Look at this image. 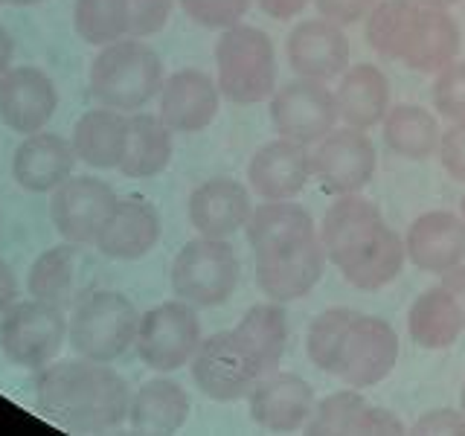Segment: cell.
<instances>
[{"label":"cell","mask_w":465,"mask_h":436,"mask_svg":"<svg viewBox=\"0 0 465 436\" xmlns=\"http://www.w3.org/2000/svg\"><path fill=\"white\" fill-rule=\"evenodd\" d=\"M131 390L108 363L91 358L53 361L35 375V411L70 433H102L128 421Z\"/></svg>","instance_id":"6da1fadb"},{"label":"cell","mask_w":465,"mask_h":436,"mask_svg":"<svg viewBox=\"0 0 465 436\" xmlns=\"http://www.w3.org/2000/svg\"><path fill=\"white\" fill-rule=\"evenodd\" d=\"M91 94L99 105L137 114L163 87V62L140 38H120L102 47L91 62Z\"/></svg>","instance_id":"7a4b0ae2"},{"label":"cell","mask_w":465,"mask_h":436,"mask_svg":"<svg viewBox=\"0 0 465 436\" xmlns=\"http://www.w3.org/2000/svg\"><path fill=\"white\" fill-rule=\"evenodd\" d=\"M218 91L236 105H256L276 91L273 41L259 26L236 24L215 44Z\"/></svg>","instance_id":"3957f363"},{"label":"cell","mask_w":465,"mask_h":436,"mask_svg":"<svg viewBox=\"0 0 465 436\" xmlns=\"http://www.w3.org/2000/svg\"><path fill=\"white\" fill-rule=\"evenodd\" d=\"M140 329V314L120 291L99 288L76 300L67 326L73 352L91 361L111 363L134 346Z\"/></svg>","instance_id":"277c9868"},{"label":"cell","mask_w":465,"mask_h":436,"mask_svg":"<svg viewBox=\"0 0 465 436\" xmlns=\"http://www.w3.org/2000/svg\"><path fill=\"white\" fill-rule=\"evenodd\" d=\"M268 372H273V367L239 329L215 332L203 338L193 358L195 384L213 401L247 399Z\"/></svg>","instance_id":"5b68a950"},{"label":"cell","mask_w":465,"mask_h":436,"mask_svg":"<svg viewBox=\"0 0 465 436\" xmlns=\"http://www.w3.org/2000/svg\"><path fill=\"white\" fill-rule=\"evenodd\" d=\"M239 285V256L227 239L198 236L172 262V291L195 309H215Z\"/></svg>","instance_id":"8992f818"},{"label":"cell","mask_w":465,"mask_h":436,"mask_svg":"<svg viewBox=\"0 0 465 436\" xmlns=\"http://www.w3.org/2000/svg\"><path fill=\"white\" fill-rule=\"evenodd\" d=\"M67 317L64 309L41 300L15 302L0 317V346L4 355L21 370H44L62 352L67 341Z\"/></svg>","instance_id":"52a82bcc"},{"label":"cell","mask_w":465,"mask_h":436,"mask_svg":"<svg viewBox=\"0 0 465 436\" xmlns=\"http://www.w3.org/2000/svg\"><path fill=\"white\" fill-rule=\"evenodd\" d=\"M201 341L195 305H189L186 300H172L154 305L140 317L134 346L145 367L157 372H174L193 363Z\"/></svg>","instance_id":"ba28073f"},{"label":"cell","mask_w":465,"mask_h":436,"mask_svg":"<svg viewBox=\"0 0 465 436\" xmlns=\"http://www.w3.org/2000/svg\"><path fill=\"white\" fill-rule=\"evenodd\" d=\"M399 363V334L384 317L355 314L349 323L334 372L346 387H375Z\"/></svg>","instance_id":"9c48e42d"},{"label":"cell","mask_w":465,"mask_h":436,"mask_svg":"<svg viewBox=\"0 0 465 436\" xmlns=\"http://www.w3.org/2000/svg\"><path fill=\"white\" fill-rule=\"evenodd\" d=\"M338 102L326 82L300 76L280 84L271 96V123L285 140L314 145L338 128Z\"/></svg>","instance_id":"30bf717a"},{"label":"cell","mask_w":465,"mask_h":436,"mask_svg":"<svg viewBox=\"0 0 465 436\" xmlns=\"http://www.w3.org/2000/svg\"><path fill=\"white\" fill-rule=\"evenodd\" d=\"M312 169L329 195L361 193L375 174V145L363 128H334L312 152Z\"/></svg>","instance_id":"8fae6325"},{"label":"cell","mask_w":465,"mask_h":436,"mask_svg":"<svg viewBox=\"0 0 465 436\" xmlns=\"http://www.w3.org/2000/svg\"><path fill=\"white\" fill-rule=\"evenodd\" d=\"M387 230L381 210L363 195H338L326 210L323 222H320V244H323L326 259L334 268L352 265L358 256H363L370 247L381 239Z\"/></svg>","instance_id":"7c38bea8"},{"label":"cell","mask_w":465,"mask_h":436,"mask_svg":"<svg viewBox=\"0 0 465 436\" xmlns=\"http://www.w3.org/2000/svg\"><path fill=\"white\" fill-rule=\"evenodd\" d=\"M116 203V193L99 178H67L53 193L50 218L58 236L73 244H94Z\"/></svg>","instance_id":"4fadbf2b"},{"label":"cell","mask_w":465,"mask_h":436,"mask_svg":"<svg viewBox=\"0 0 465 436\" xmlns=\"http://www.w3.org/2000/svg\"><path fill=\"white\" fill-rule=\"evenodd\" d=\"M55 108V84L41 67H12L0 76V120L15 134H38L53 120Z\"/></svg>","instance_id":"5bb4252c"},{"label":"cell","mask_w":465,"mask_h":436,"mask_svg":"<svg viewBox=\"0 0 465 436\" xmlns=\"http://www.w3.org/2000/svg\"><path fill=\"white\" fill-rule=\"evenodd\" d=\"M285 55L297 76L331 82L341 79L349 67V38L343 26L326 18H309L291 29Z\"/></svg>","instance_id":"9a60e30c"},{"label":"cell","mask_w":465,"mask_h":436,"mask_svg":"<svg viewBox=\"0 0 465 436\" xmlns=\"http://www.w3.org/2000/svg\"><path fill=\"white\" fill-rule=\"evenodd\" d=\"M251 419L259 428L273 433L300 431L314 413V390L294 372H268L251 390Z\"/></svg>","instance_id":"2e32d148"},{"label":"cell","mask_w":465,"mask_h":436,"mask_svg":"<svg viewBox=\"0 0 465 436\" xmlns=\"http://www.w3.org/2000/svg\"><path fill=\"white\" fill-rule=\"evenodd\" d=\"M247 178L262 201H291L314 178L309 145L285 137L265 143L247 166Z\"/></svg>","instance_id":"e0dca14e"},{"label":"cell","mask_w":465,"mask_h":436,"mask_svg":"<svg viewBox=\"0 0 465 436\" xmlns=\"http://www.w3.org/2000/svg\"><path fill=\"white\" fill-rule=\"evenodd\" d=\"M222 108V91L201 70H178L160 87V111L157 116L172 131L198 134L207 128Z\"/></svg>","instance_id":"ac0fdd59"},{"label":"cell","mask_w":465,"mask_h":436,"mask_svg":"<svg viewBox=\"0 0 465 436\" xmlns=\"http://www.w3.org/2000/svg\"><path fill=\"white\" fill-rule=\"evenodd\" d=\"M326 251L320 236L302 242L282 253L256 259V285L273 302H294L302 300L320 282L326 268Z\"/></svg>","instance_id":"d6986e66"},{"label":"cell","mask_w":465,"mask_h":436,"mask_svg":"<svg viewBox=\"0 0 465 436\" xmlns=\"http://www.w3.org/2000/svg\"><path fill=\"white\" fill-rule=\"evenodd\" d=\"M73 143L53 131H38L21 140L12 157V178L26 193H55L76 169Z\"/></svg>","instance_id":"ffe728a7"},{"label":"cell","mask_w":465,"mask_h":436,"mask_svg":"<svg viewBox=\"0 0 465 436\" xmlns=\"http://www.w3.org/2000/svg\"><path fill=\"white\" fill-rule=\"evenodd\" d=\"M407 259L425 273H448L465 256V222L448 210H430L407 227Z\"/></svg>","instance_id":"44dd1931"},{"label":"cell","mask_w":465,"mask_h":436,"mask_svg":"<svg viewBox=\"0 0 465 436\" xmlns=\"http://www.w3.org/2000/svg\"><path fill=\"white\" fill-rule=\"evenodd\" d=\"M160 239V215L143 198H116L111 215L96 236V251L108 259L134 262L154 251Z\"/></svg>","instance_id":"7402d4cb"},{"label":"cell","mask_w":465,"mask_h":436,"mask_svg":"<svg viewBox=\"0 0 465 436\" xmlns=\"http://www.w3.org/2000/svg\"><path fill=\"white\" fill-rule=\"evenodd\" d=\"M251 193L232 178H210L193 189L186 203L189 224L201 236L227 239L251 222Z\"/></svg>","instance_id":"603a6c76"},{"label":"cell","mask_w":465,"mask_h":436,"mask_svg":"<svg viewBox=\"0 0 465 436\" xmlns=\"http://www.w3.org/2000/svg\"><path fill=\"white\" fill-rule=\"evenodd\" d=\"M460 26L448 9L419 6L399 62L416 73H440L460 55Z\"/></svg>","instance_id":"cb8c5ba5"},{"label":"cell","mask_w":465,"mask_h":436,"mask_svg":"<svg viewBox=\"0 0 465 436\" xmlns=\"http://www.w3.org/2000/svg\"><path fill=\"white\" fill-rule=\"evenodd\" d=\"M244 230L256 259L291 251V247L317 236L314 218L294 201H265L251 213V222Z\"/></svg>","instance_id":"d4e9b609"},{"label":"cell","mask_w":465,"mask_h":436,"mask_svg":"<svg viewBox=\"0 0 465 436\" xmlns=\"http://www.w3.org/2000/svg\"><path fill=\"white\" fill-rule=\"evenodd\" d=\"M334 102H338V114L346 125L367 131L384 123L390 111V79L375 64L346 67L334 87Z\"/></svg>","instance_id":"484cf974"},{"label":"cell","mask_w":465,"mask_h":436,"mask_svg":"<svg viewBox=\"0 0 465 436\" xmlns=\"http://www.w3.org/2000/svg\"><path fill=\"white\" fill-rule=\"evenodd\" d=\"M73 149L91 169H120L128 143V116L114 108H94L79 116L73 128Z\"/></svg>","instance_id":"4316f807"},{"label":"cell","mask_w":465,"mask_h":436,"mask_svg":"<svg viewBox=\"0 0 465 436\" xmlns=\"http://www.w3.org/2000/svg\"><path fill=\"white\" fill-rule=\"evenodd\" d=\"M189 419V396L172 378L140 384L128 404V425L134 433H174Z\"/></svg>","instance_id":"83f0119b"},{"label":"cell","mask_w":465,"mask_h":436,"mask_svg":"<svg viewBox=\"0 0 465 436\" xmlns=\"http://www.w3.org/2000/svg\"><path fill=\"white\" fill-rule=\"evenodd\" d=\"M407 329L421 349H448L465 332V317L450 291L445 285H433L411 305Z\"/></svg>","instance_id":"f1b7e54d"},{"label":"cell","mask_w":465,"mask_h":436,"mask_svg":"<svg viewBox=\"0 0 465 436\" xmlns=\"http://www.w3.org/2000/svg\"><path fill=\"white\" fill-rule=\"evenodd\" d=\"M172 160V128L154 114H131L128 116V143L120 160V172L125 178H154Z\"/></svg>","instance_id":"f546056e"},{"label":"cell","mask_w":465,"mask_h":436,"mask_svg":"<svg viewBox=\"0 0 465 436\" xmlns=\"http://www.w3.org/2000/svg\"><path fill=\"white\" fill-rule=\"evenodd\" d=\"M79 247L82 244H55L47 247L29 268L26 276V291L41 302L58 305V309H67V305L76 300V280H79Z\"/></svg>","instance_id":"4dcf8cb0"},{"label":"cell","mask_w":465,"mask_h":436,"mask_svg":"<svg viewBox=\"0 0 465 436\" xmlns=\"http://www.w3.org/2000/svg\"><path fill=\"white\" fill-rule=\"evenodd\" d=\"M384 143L399 157L428 160L430 154H440L442 128L428 108L404 102V105L396 108L390 105L384 116Z\"/></svg>","instance_id":"1f68e13d"},{"label":"cell","mask_w":465,"mask_h":436,"mask_svg":"<svg viewBox=\"0 0 465 436\" xmlns=\"http://www.w3.org/2000/svg\"><path fill=\"white\" fill-rule=\"evenodd\" d=\"M404 262H407L404 239L396 230L387 227L381 233V239H378L363 256H358L352 265L341 268V273L349 285H355L361 291H378L396 280L404 268Z\"/></svg>","instance_id":"d6a6232c"},{"label":"cell","mask_w":465,"mask_h":436,"mask_svg":"<svg viewBox=\"0 0 465 436\" xmlns=\"http://www.w3.org/2000/svg\"><path fill=\"white\" fill-rule=\"evenodd\" d=\"M419 4L413 0H378L367 15V44L381 58H401Z\"/></svg>","instance_id":"836d02e7"},{"label":"cell","mask_w":465,"mask_h":436,"mask_svg":"<svg viewBox=\"0 0 465 436\" xmlns=\"http://www.w3.org/2000/svg\"><path fill=\"white\" fill-rule=\"evenodd\" d=\"M73 26L84 44L108 47L114 41L128 38V4L125 0H76Z\"/></svg>","instance_id":"e575fe53"},{"label":"cell","mask_w":465,"mask_h":436,"mask_svg":"<svg viewBox=\"0 0 465 436\" xmlns=\"http://www.w3.org/2000/svg\"><path fill=\"white\" fill-rule=\"evenodd\" d=\"M247 341L256 346V352L276 370L288 346V314L282 302H259L247 309L242 323L236 326Z\"/></svg>","instance_id":"d590c367"},{"label":"cell","mask_w":465,"mask_h":436,"mask_svg":"<svg viewBox=\"0 0 465 436\" xmlns=\"http://www.w3.org/2000/svg\"><path fill=\"white\" fill-rule=\"evenodd\" d=\"M355 314L358 312L338 305V309L320 312L312 320L309 334H305V355H309V361L317 370L334 372V363H338V352H341V341H343V334H346Z\"/></svg>","instance_id":"8d00e7d4"},{"label":"cell","mask_w":465,"mask_h":436,"mask_svg":"<svg viewBox=\"0 0 465 436\" xmlns=\"http://www.w3.org/2000/svg\"><path fill=\"white\" fill-rule=\"evenodd\" d=\"M367 404L370 401L361 396V390H338L314 404V413L305 421V428H309V433H355Z\"/></svg>","instance_id":"74e56055"},{"label":"cell","mask_w":465,"mask_h":436,"mask_svg":"<svg viewBox=\"0 0 465 436\" xmlns=\"http://www.w3.org/2000/svg\"><path fill=\"white\" fill-rule=\"evenodd\" d=\"M253 0H181V9L189 21H195L207 29H230L242 24Z\"/></svg>","instance_id":"f35d334b"},{"label":"cell","mask_w":465,"mask_h":436,"mask_svg":"<svg viewBox=\"0 0 465 436\" xmlns=\"http://www.w3.org/2000/svg\"><path fill=\"white\" fill-rule=\"evenodd\" d=\"M433 105L450 123L465 120V62H450L436 73Z\"/></svg>","instance_id":"ab89813d"},{"label":"cell","mask_w":465,"mask_h":436,"mask_svg":"<svg viewBox=\"0 0 465 436\" xmlns=\"http://www.w3.org/2000/svg\"><path fill=\"white\" fill-rule=\"evenodd\" d=\"M128 4V38H149L169 24L174 0H125Z\"/></svg>","instance_id":"60d3db41"},{"label":"cell","mask_w":465,"mask_h":436,"mask_svg":"<svg viewBox=\"0 0 465 436\" xmlns=\"http://www.w3.org/2000/svg\"><path fill=\"white\" fill-rule=\"evenodd\" d=\"M440 160H442V169L450 174V178L465 183V120H460L448 131H442Z\"/></svg>","instance_id":"b9f144b4"},{"label":"cell","mask_w":465,"mask_h":436,"mask_svg":"<svg viewBox=\"0 0 465 436\" xmlns=\"http://www.w3.org/2000/svg\"><path fill=\"white\" fill-rule=\"evenodd\" d=\"M375 4L378 0H314L320 18H326L338 26L367 21V15L375 9Z\"/></svg>","instance_id":"7bdbcfd3"},{"label":"cell","mask_w":465,"mask_h":436,"mask_svg":"<svg viewBox=\"0 0 465 436\" xmlns=\"http://www.w3.org/2000/svg\"><path fill=\"white\" fill-rule=\"evenodd\" d=\"M413 433H465V413L450 407H433L430 413L416 419Z\"/></svg>","instance_id":"ee69618b"},{"label":"cell","mask_w":465,"mask_h":436,"mask_svg":"<svg viewBox=\"0 0 465 436\" xmlns=\"http://www.w3.org/2000/svg\"><path fill=\"white\" fill-rule=\"evenodd\" d=\"M355 433H404V421L396 413H390L387 407L367 404Z\"/></svg>","instance_id":"f6af8a7d"},{"label":"cell","mask_w":465,"mask_h":436,"mask_svg":"<svg viewBox=\"0 0 465 436\" xmlns=\"http://www.w3.org/2000/svg\"><path fill=\"white\" fill-rule=\"evenodd\" d=\"M256 6L273 21H288V18H297V15L309 6V0H256Z\"/></svg>","instance_id":"bcb514c9"},{"label":"cell","mask_w":465,"mask_h":436,"mask_svg":"<svg viewBox=\"0 0 465 436\" xmlns=\"http://www.w3.org/2000/svg\"><path fill=\"white\" fill-rule=\"evenodd\" d=\"M18 302V276L9 268V262L0 259V317Z\"/></svg>","instance_id":"7dc6e473"},{"label":"cell","mask_w":465,"mask_h":436,"mask_svg":"<svg viewBox=\"0 0 465 436\" xmlns=\"http://www.w3.org/2000/svg\"><path fill=\"white\" fill-rule=\"evenodd\" d=\"M442 285L450 291V297L457 300L460 312L465 317V265H462V262H460L457 268H450L448 273H442Z\"/></svg>","instance_id":"c3c4849f"},{"label":"cell","mask_w":465,"mask_h":436,"mask_svg":"<svg viewBox=\"0 0 465 436\" xmlns=\"http://www.w3.org/2000/svg\"><path fill=\"white\" fill-rule=\"evenodd\" d=\"M12 53H15V41L6 33V26H0V76L12 70Z\"/></svg>","instance_id":"681fc988"},{"label":"cell","mask_w":465,"mask_h":436,"mask_svg":"<svg viewBox=\"0 0 465 436\" xmlns=\"http://www.w3.org/2000/svg\"><path fill=\"white\" fill-rule=\"evenodd\" d=\"M413 4H419V6H433V9H448V6L460 4V0H413Z\"/></svg>","instance_id":"f907efd6"},{"label":"cell","mask_w":465,"mask_h":436,"mask_svg":"<svg viewBox=\"0 0 465 436\" xmlns=\"http://www.w3.org/2000/svg\"><path fill=\"white\" fill-rule=\"evenodd\" d=\"M12 6H35V4H44V0H6Z\"/></svg>","instance_id":"816d5d0a"},{"label":"cell","mask_w":465,"mask_h":436,"mask_svg":"<svg viewBox=\"0 0 465 436\" xmlns=\"http://www.w3.org/2000/svg\"><path fill=\"white\" fill-rule=\"evenodd\" d=\"M460 411L465 413V384H462V392H460Z\"/></svg>","instance_id":"f5cc1de1"},{"label":"cell","mask_w":465,"mask_h":436,"mask_svg":"<svg viewBox=\"0 0 465 436\" xmlns=\"http://www.w3.org/2000/svg\"><path fill=\"white\" fill-rule=\"evenodd\" d=\"M460 215H462V222H465V193H462V201H460Z\"/></svg>","instance_id":"db71d44e"},{"label":"cell","mask_w":465,"mask_h":436,"mask_svg":"<svg viewBox=\"0 0 465 436\" xmlns=\"http://www.w3.org/2000/svg\"><path fill=\"white\" fill-rule=\"evenodd\" d=\"M4 4H6V0H0V6H4Z\"/></svg>","instance_id":"11a10c76"}]
</instances>
